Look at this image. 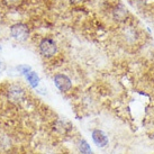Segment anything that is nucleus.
<instances>
[{
	"label": "nucleus",
	"instance_id": "nucleus-1",
	"mask_svg": "<svg viewBox=\"0 0 154 154\" xmlns=\"http://www.w3.org/2000/svg\"><path fill=\"white\" fill-rule=\"evenodd\" d=\"M10 35L13 36V38H15L16 41L19 42H24L28 38L29 36V28L26 24L23 23H17V24H14L10 27Z\"/></svg>",
	"mask_w": 154,
	"mask_h": 154
},
{
	"label": "nucleus",
	"instance_id": "nucleus-2",
	"mask_svg": "<svg viewBox=\"0 0 154 154\" xmlns=\"http://www.w3.org/2000/svg\"><path fill=\"white\" fill-rule=\"evenodd\" d=\"M56 51H57V46H56L55 42L51 38H43L39 43V52L41 54L46 57H51V56L55 55Z\"/></svg>",
	"mask_w": 154,
	"mask_h": 154
},
{
	"label": "nucleus",
	"instance_id": "nucleus-3",
	"mask_svg": "<svg viewBox=\"0 0 154 154\" xmlns=\"http://www.w3.org/2000/svg\"><path fill=\"white\" fill-rule=\"evenodd\" d=\"M54 83L56 88L62 92L69 91L72 87V82L70 80V78L66 77L65 74H56L54 77Z\"/></svg>",
	"mask_w": 154,
	"mask_h": 154
},
{
	"label": "nucleus",
	"instance_id": "nucleus-4",
	"mask_svg": "<svg viewBox=\"0 0 154 154\" xmlns=\"http://www.w3.org/2000/svg\"><path fill=\"white\" fill-rule=\"evenodd\" d=\"M25 92L20 87L13 86L10 87L8 90V99L13 103H19L24 99Z\"/></svg>",
	"mask_w": 154,
	"mask_h": 154
},
{
	"label": "nucleus",
	"instance_id": "nucleus-5",
	"mask_svg": "<svg viewBox=\"0 0 154 154\" xmlns=\"http://www.w3.org/2000/svg\"><path fill=\"white\" fill-rule=\"evenodd\" d=\"M92 140L99 147H103V146H106L108 144L107 135L103 131H99V129H94L92 132Z\"/></svg>",
	"mask_w": 154,
	"mask_h": 154
},
{
	"label": "nucleus",
	"instance_id": "nucleus-6",
	"mask_svg": "<svg viewBox=\"0 0 154 154\" xmlns=\"http://www.w3.org/2000/svg\"><path fill=\"white\" fill-rule=\"evenodd\" d=\"M25 77L32 88H37V86H38L39 83V77L36 74V72H34L33 70H30L29 72L26 73Z\"/></svg>",
	"mask_w": 154,
	"mask_h": 154
},
{
	"label": "nucleus",
	"instance_id": "nucleus-7",
	"mask_svg": "<svg viewBox=\"0 0 154 154\" xmlns=\"http://www.w3.org/2000/svg\"><path fill=\"white\" fill-rule=\"evenodd\" d=\"M112 16L116 20H124L127 16V11L123 6H117L112 11Z\"/></svg>",
	"mask_w": 154,
	"mask_h": 154
},
{
	"label": "nucleus",
	"instance_id": "nucleus-8",
	"mask_svg": "<svg viewBox=\"0 0 154 154\" xmlns=\"http://www.w3.org/2000/svg\"><path fill=\"white\" fill-rule=\"evenodd\" d=\"M79 150H80V152L82 154H92L91 147H90V145L85 140L80 141V143H79Z\"/></svg>",
	"mask_w": 154,
	"mask_h": 154
},
{
	"label": "nucleus",
	"instance_id": "nucleus-9",
	"mask_svg": "<svg viewBox=\"0 0 154 154\" xmlns=\"http://www.w3.org/2000/svg\"><path fill=\"white\" fill-rule=\"evenodd\" d=\"M4 2L9 8H17L22 5L23 0H4Z\"/></svg>",
	"mask_w": 154,
	"mask_h": 154
},
{
	"label": "nucleus",
	"instance_id": "nucleus-10",
	"mask_svg": "<svg viewBox=\"0 0 154 154\" xmlns=\"http://www.w3.org/2000/svg\"><path fill=\"white\" fill-rule=\"evenodd\" d=\"M17 70H18V71H19L20 73H22V74H24V75H25L26 73L29 72V71L32 70V69H30V66H28V65L23 64V65H19V66L17 68Z\"/></svg>",
	"mask_w": 154,
	"mask_h": 154
},
{
	"label": "nucleus",
	"instance_id": "nucleus-11",
	"mask_svg": "<svg viewBox=\"0 0 154 154\" xmlns=\"http://www.w3.org/2000/svg\"><path fill=\"white\" fill-rule=\"evenodd\" d=\"M70 1H71V2H74V4H75V2H81L82 0H70Z\"/></svg>",
	"mask_w": 154,
	"mask_h": 154
}]
</instances>
